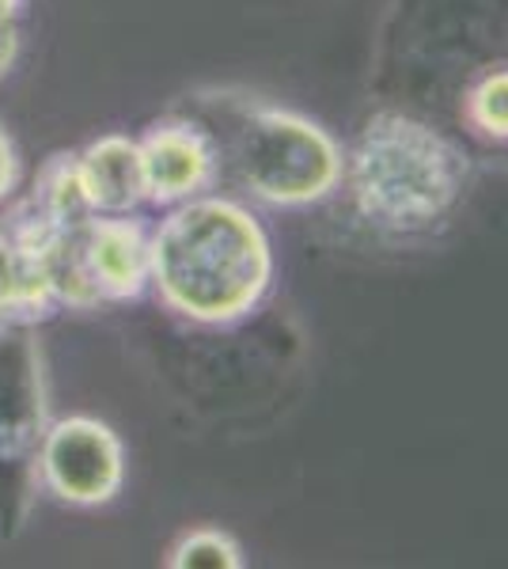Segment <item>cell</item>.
<instances>
[{"label": "cell", "mask_w": 508, "mask_h": 569, "mask_svg": "<svg viewBox=\"0 0 508 569\" xmlns=\"http://www.w3.org/2000/svg\"><path fill=\"white\" fill-rule=\"evenodd\" d=\"M270 281V236L232 198L179 201L152 232V289L190 323H236L258 308Z\"/></svg>", "instance_id": "1"}, {"label": "cell", "mask_w": 508, "mask_h": 569, "mask_svg": "<svg viewBox=\"0 0 508 569\" xmlns=\"http://www.w3.org/2000/svg\"><path fill=\"white\" fill-rule=\"evenodd\" d=\"M467 179V156L445 133L399 110L368 118L346 160L357 213L399 236L440 224L464 198Z\"/></svg>", "instance_id": "2"}, {"label": "cell", "mask_w": 508, "mask_h": 569, "mask_svg": "<svg viewBox=\"0 0 508 569\" xmlns=\"http://www.w3.org/2000/svg\"><path fill=\"white\" fill-rule=\"evenodd\" d=\"M50 429L39 327L0 319V543L31 525L42 493V440Z\"/></svg>", "instance_id": "3"}, {"label": "cell", "mask_w": 508, "mask_h": 569, "mask_svg": "<svg viewBox=\"0 0 508 569\" xmlns=\"http://www.w3.org/2000/svg\"><path fill=\"white\" fill-rule=\"evenodd\" d=\"M228 156L239 182L270 206H311L341 179V152L322 126L297 110L251 107L239 118Z\"/></svg>", "instance_id": "4"}, {"label": "cell", "mask_w": 508, "mask_h": 569, "mask_svg": "<svg viewBox=\"0 0 508 569\" xmlns=\"http://www.w3.org/2000/svg\"><path fill=\"white\" fill-rule=\"evenodd\" d=\"M23 262L42 266L58 308L126 305L152 284V232L129 213H91Z\"/></svg>", "instance_id": "5"}, {"label": "cell", "mask_w": 508, "mask_h": 569, "mask_svg": "<svg viewBox=\"0 0 508 569\" xmlns=\"http://www.w3.org/2000/svg\"><path fill=\"white\" fill-rule=\"evenodd\" d=\"M42 490L77 509H99L122 493L126 448L99 418L72 415L50 421L42 440Z\"/></svg>", "instance_id": "6"}, {"label": "cell", "mask_w": 508, "mask_h": 569, "mask_svg": "<svg viewBox=\"0 0 508 569\" xmlns=\"http://www.w3.org/2000/svg\"><path fill=\"white\" fill-rule=\"evenodd\" d=\"M141 160L152 206H179L212 190L220 176V144L193 118H160L141 133Z\"/></svg>", "instance_id": "7"}, {"label": "cell", "mask_w": 508, "mask_h": 569, "mask_svg": "<svg viewBox=\"0 0 508 569\" xmlns=\"http://www.w3.org/2000/svg\"><path fill=\"white\" fill-rule=\"evenodd\" d=\"M80 182L96 213H133L149 201L141 144L126 133H107L77 152Z\"/></svg>", "instance_id": "8"}, {"label": "cell", "mask_w": 508, "mask_h": 569, "mask_svg": "<svg viewBox=\"0 0 508 569\" xmlns=\"http://www.w3.org/2000/svg\"><path fill=\"white\" fill-rule=\"evenodd\" d=\"M27 198H31V206H39L42 213L61 228H72L96 213V209L88 206L84 182H80L77 152H53L39 168L34 187Z\"/></svg>", "instance_id": "9"}, {"label": "cell", "mask_w": 508, "mask_h": 569, "mask_svg": "<svg viewBox=\"0 0 508 569\" xmlns=\"http://www.w3.org/2000/svg\"><path fill=\"white\" fill-rule=\"evenodd\" d=\"M163 566L171 569H243V547L220 528H190L175 539Z\"/></svg>", "instance_id": "10"}, {"label": "cell", "mask_w": 508, "mask_h": 569, "mask_svg": "<svg viewBox=\"0 0 508 569\" xmlns=\"http://www.w3.org/2000/svg\"><path fill=\"white\" fill-rule=\"evenodd\" d=\"M467 122L482 137L508 141V69L486 72L467 96Z\"/></svg>", "instance_id": "11"}, {"label": "cell", "mask_w": 508, "mask_h": 569, "mask_svg": "<svg viewBox=\"0 0 508 569\" xmlns=\"http://www.w3.org/2000/svg\"><path fill=\"white\" fill-rule=\"evenodd\" d=\"M12 297H16V254L4 228H0V319H8V311H12Z\"/></svg>", "instance_id": "12"}, {"label": "cell", "mask_w": 508, "mask_h": 569, "mask_svg": "<svg viewBox=\"0 0 508 569\" xmlns=\"http://www.w3.org/2000/svg\"><path fill=\"white\" fill-rule=\"evenodd\" d=\"M20 182V152H16L12 137L0 126V198H8Z\"/></svg>", "instance_id": "13"}]
</instances>
